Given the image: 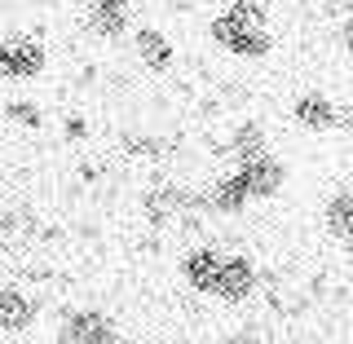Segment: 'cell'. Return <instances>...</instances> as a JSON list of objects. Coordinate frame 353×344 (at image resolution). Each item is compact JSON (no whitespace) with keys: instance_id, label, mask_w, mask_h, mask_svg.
Masks as SVG:
<instances>
[{"instance_id":"cell-1","label":"cell","mask_w":353,"mask_h":344,"mask_svg":"<svg viewBox=\"0 0 353 344\" xmlns=\"http://www.w3.org/2000/svg\"><path fill=\"white\" fill-rule=\"evenodd\" d=\"M208 36L216 49L230 58L261 62L274 53V27H270V5L265 0H225L208 22Z\"/></svg>"},{"instance_id":"cell-2","label":"cell","mask_w":353,"mask_h":344,"mask_svg":"<svg viewBox=\"0 0 353 344\" xmlns=\"http://www.w3.org/2000/svg\"><path fill=\"white\" fill-rule=\"evenodd\" d=\"M44 71H49V49H44L36 31H18V36L0 40V80L27 84V80H40Z\"/></svg>"},{"instance_id":"cell-3","label":"cell","mask_w":353,"mask_h":344,"mask_svg":"<svg viewBox=\"0 0 353 344\" xmlns=\"http://www.w3.org/2000/svg\"><path fill=\"white\" fill-rule=\"evenodd\" d=\"M261 287H265L261 265L252 261L248 252H225L221 274H216V283H212L216 301L221 305H248V301H256V296H261Z\"/></svg>"},{"instance_id":"cell-4","label":"cell","mask_w":353,"mask_h":344,"mask_svg":"<svg viewBox=\"0 0 353 344\" xmlns=\"http://www.w3.org/2000/svg\"><path fill=\"white\" fill-rule=\"evenodd\" d=\"M119 336L124 331L106 309H66L58 318V331H53V340L62 344H115Z\"/></svg>"},{"instance_id":"cell-5","label":"cell","mask_w":353,"mask_h":344,"mask_svg":"<svg viewBox=\"0 0 353 344\" xmlns=\"http://www.w3.org/2000/svg\"><path fill=\"white\" fill-rule=\"evenodd\" d=\"M84 31L102 44H119L124 36H132V0H88Z\"/></svg>"},{"instance_id":"cell-6","label":"cell","mask_w":353,"mask_h":344,"mask_svg":"<svg viewBox=\"0 0 353 344\" xmlns=\"http://www.w3.org/2000/svg\"><path fill=\"white\" fill-rule=\"evenodd\" d=\"M239 172H243V181H248V190H252V199H256V203L279 199V194L287 190V181H292L287 159H283V154H274V150H265V154H256V159L239 163Z\"/></svg>"},{"instance_id":"cell-7","label":"cell","mask_w":353,"mask_h":344,"mask_svg":"<svg viewBox=\"0 0 353 344\" xmlns=\"http://www.w3.org/2000/svg\"><path fill=\"white\" fill-rule=\"evenodd\" d=\"M40 323V296L18 283H0V336H27Z\"/></svg>"},{"instance_id":"cell-8","label":"cell","mask_w":353,"mask_h":344,"mask_svg":"<svg viewBox=\"0 0 353 344\" xmlns=\"http://www.w3.org/2000/svg\"><path fill=\"white\" fill-rule=\"evenodd\" d=\"M203 203H208V212H212V216H243L256 199H252L243 172L230 168V172H221V176H212V181L203 185Z\"/></svg>"},{"instance_id":"cell-9","label":"cell","mask_w":353,"mask_h":344,"mask_svg":"<svg viewBox=\"0 0 353 344\" xmlns=\"http://www.w3.org/2000/svg\"><path fill=\"white\" fill-rule=\"evenodd\" d=\"M221 261H225V252H221L216 243H194V247L176 261L181 283L190 287V292H199V296H212V283H216V274H221Z\"/></svg>"},{"instance_id":"cell-10","label":"cell","mask_w":353,"mask_h":344,"mask_svg":"<svg viewBox=\"0 0 353 344\" xmlns=\"http://www.w3.org/2000/svg\"><path fill=\"white\" fill-rule=\"evenodd\" d=\"M132 58H137L141 71L168 75L176 66V44L163 36L159 27H132Z\"/></svg>"},{"instance_id":"cell-11","label":"cell","mask_w":353,"mask_h":344,"mask_svg":"<svg viewBox=\"0 0 353 344\" xmlns=\"http://www.w3.org/2000/svg\"><path fill=\"white\" fill-rule=\"evenodd\" d=\"M270 150V132H265L261 119H239L234 128H230V137L221 141V150H216V159H225L230 168H239V163H248V159H256V154Z\"/></svg>"},{"instance_id":"cell-12","label":"cell","mask_w":353,"mask_h":344,"mask_svg":"<svg viewBox=\"0 0 353 344\" xmlns=\"http://www.w3.org/2000/svg\"><path fill=\"white\" fill-rule=\"evenodd\" d=\"M292 124L301 132H336L340 124V106L331 102L327 93H318V88H309L292 102Z\"/></svg>"},{"instance_id":"cell-13","label":"cell","mask_w":353,"mask_h":344,"mask_svg":"<svg viewBox=\"0 0 353 344\" xmlns=\"http://www.w3.org/2000/svg\"><path fill=\"white\" fill-rule=\"evenodd\" d=\"M323 230L336 243L353 239V185H340V190L327 194V203H323Z\"/></svg>"},{"instance_id":"cell-14","label":"cell","mask_w":353,"mask_h":344,"mask_svg":"<svg viewBox=\"0 0 353 344\" xmlns=\"http://www.w3.org/2000/svg\"><path fill=\"white\" fill-rule=\"evenodd\" d=\"M5 119H9V124H14V128H40L44 124V110L36 106V102H27V97H18V102H9L5 106Z\"/></svg>"},{"instance_id":"cell-15","label":"cell","mask_w":353,"mask_h":344,"mask_svg":"<svg viewBox=\"0 0 353 344\" xmlns=\"http://www.w3.org/2000/svg\"><path fill=\"white\" fill-rule=\"evenodd\" d=\"M340 49H345L349 58H353V9H349L345 18H340Z\"/></svg>"},{"instance_id":"cell-16","label":"cell","mask_w":353,"mask_h":344,"mask_svg":"<svg viewBox=\"0 0 353 344\" xmlns=\"http://www.w3.org/2000/svg\"><path fill=\"white\" fill-rule=\"evenodd\" d=\"M163 5H168L172 14H190V9H194V0H163Z\"/></svg>"},{"instance_id":"cell-17","label":"cell","mask_w":353,"mask_h":344,"mask_svg":"<svg viewBox=\"0 0 353 344\" xmlns=\"http://www.w3.org/2000/svg\"><path fill=\"white\" fill-rule=\"evenodd\" d=\"M340 247H345V256H349V265H353V239H345Z\"/></svg>"},{"instance_id":"cell-18","label":"cell","mask_w":353,"mask_h":344,"mask_svg":"<svg viewBox=\"0 0 353 344\" xmlns=\"http://www.w3.org/2000/svg\"><path fill=\"white\" fill-rule=\"evenodd\" d=\"M349 327H353V305H349Z\"/></svg>"}]
</instances>
